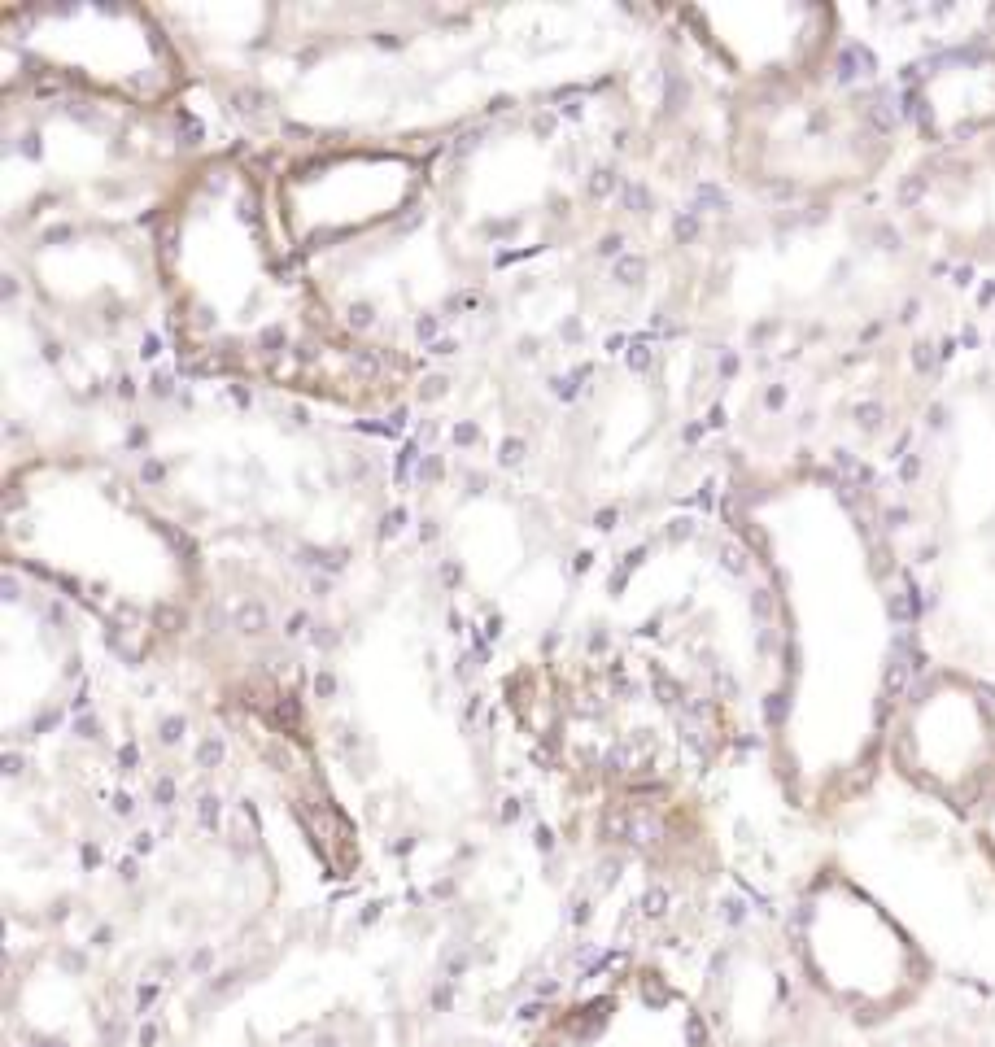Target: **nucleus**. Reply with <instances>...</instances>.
I'll list each match as a JSON object with an SVG mask.
<instances>
[{
  "instance_id": "nucleus-2",
  "label": "nucleus",
  "mask_w": 995,
  "mask_h": 1047,
  "mask_svg": "<svg viewBox=\"0 0 995 1047\" xmlns=\"http://www.w3.org/2000/svg\"><path fill=\"white\" fill-rule=\"evenodd\" d=\"M891 764L921 794L969 812L995 790V698L961 672H934L899 703Z\"/></svg>"
},
{
  "instance_id": "nucleus-1",
  "label": "nucleus",
  "mask_w": 995,
  "mask_h": 1047,
  "mask_svg": "<svg viewBox=\"0 0 995 1047\" xmlns=\"http://www.w3.org/2000/svg\"><path fill=\"white\" fill-rule=\"evenodd\" d=\"M795 947L808 982L856 1021L899 1017L930 986L917 938L838 869L803 890Z\"/></svg>"
},
{
  "instance_id": "nucleus-3",
  "label": "nucleus",
  "mask_w": 995,
  "mask_h": 1047,
  "mask_svg": "<svg viewBox=\"0 0 995 1047\" xmlns=\"http://www.w3.org/2000/svg\"><path fill=\"white\" fill-rule=\"evenodd\" d=\"M974 829H978V847H982V856L991 860V869H995V790L987 794V799L974 808Z\"/></svg>"
}]
</instances>
